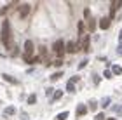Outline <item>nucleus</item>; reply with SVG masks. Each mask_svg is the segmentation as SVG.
<instances>
[{
	"label": "nucleus",
	"mask_w": 122,
	"mask_h": 120,
	"mask_svg": "<svg viewBox=\"0 0 122 120\" xmlns=\"http://www.w3.org/2000/svg\"><path fill=\"white\" fill-rule=\"evenodd\" d=\"M0 38H2L5 49H10V38H12V35H10V24H9L7 19L2 23V33H0Z\"/></svg>",
	"instance_id": "nucleus-1"
},
{
	"label": "nucleus",
	"mask_w": 122,
	"mask_h": 120,
	"mask_svg": "<svg viewBox=\"0 0 122 120\" xmlns=\"http://www.w3.org/2000/svg\"><path fill=\"white\" fill-rule=\"evenodd\" d=\"M23 58H25V61L30 63V64L38 61V58H33V42L31 40H26L25 42V54H23Z\"/></svg>",
	"instance_id": "nucleus-2"
},
{
	"label": "nucleus",
	"mask_w": 122,
	"mask_h": 120,
	"mask_svg": "<svg viewBox=\"0 0 122 120\" xmlns=\"http://www.w3.org/2000/svg\"><path fill=\"white\" fill-rule=\"evenodd\" d=\"M52 51L56 52L58 58H63V54H65V42L63 40H56L52 43Z\"/></svg>",
	"instance_id": "nucleus-3"
},
{
	"label": "nucleus",
	"mask_w": 122,
	"mask_h": 120,
	"mask_svg": "<svg viewBox=\"0 0 122 120\" xmlns=\"http://www.w3.org/2000/svg\"><path fill=\"white\" fill-rule=\"evenodd\" d=\"M65 52H68V54H77V52H79V45H77L75 42H66V43H65Z\"/></svg>",
	"instance_id": "nucleus-4"
},
{
	"label": "nucleus",
	"mask_w": 122,
	"mask_h": 120,
	"mask_svg": "<svg viewBox=\"0 0 122 120\" xmlns=\"http://www.w3.org/2000/svg\"><path fill=\"white\" fill-rule=\"evenodd\" d=\"M120 5H122L120 0H113V2H112V9H110V18H113V16L117 14V10H119ZM110 18H108V19H110Z\"/></svg>",
	"instance_id": "nucleus-5"
},
{
	"label": "nucleus",
	"mask_w": 122,
	"mask_h": 120,
	"mask_svg": "<svg viewBox=\"0 0 122 120\" xmlns=\"http://www.w3.org/2000/svg\"><path fill=\"white\" fill-rule=\"evenodd\" d=\"M28 14H30V5L28 4L21 5V7H19V16H21V18H26Z\"/></svg>",
	"instance_id": "nucleus-6"
},
{
	"label": "nucleus",
	"mask_w": 122,
	"mask_h": 120,
	"mask_svg": "<svg viewBox=\"0 0 122 120\" xmlns=\"http://www.w3.org/2000/svg\"><path fill=\"white\" fill-rule=\"evenodd\" d=\"M98 24H99V28H101V30H108L110 28V19L108 18H101Z\"/></svg>",
	"instance_id": "nucleus-7"
},
{
	"label": "nucleus",
	"mask_w": 122,
	"mask_h": 120,
	"mask_svg": "<svg viewBox=\"0 0 122 120\" xmlns=\"http://www.w3.org/2000/svg\"><path fill=\"white\" fill-rule=\"evenodd\" d=\"M89 43H91V38H89V37H84V38H82V51H84V52L89 51Z\"/></svg>",
	"instance_id": "nucleus-8"
},
{
	"label": "nucleus",
	"mask_w": 122,
	"mask_h": 120,
	"mask_svg": "<svg viewBox=\"0 0 122 120\" xmlns=\"http://www.w3.org/2000/svg\"><path fill=\"white\" fill-rule=\"evenodd\" d=\"M87 113V106L86 105H79V108H77V115L79 117H84Z\"/></svg>",
	"instance_id": "nucleus-9"
},
{
	"label": "nucleus",
	"mask_w": 122,
	"mask_h": 120,
	"mask_svg": "<svg viewBox=\"0 0 122 120\" xmlns=\"http://www.w3.org/2000/svg\"><path fill=\"white\" fill-rule=\"evenodd\" d=\"M87 21H89V24H87V28H89V31H94V30H96V21H94L92 19V16H91V18H87Z\"/></svg>",
	"instance_id": "nucleus-10"
},
{
	"label": "nucleus",
	"mask_w": 122,
	"mask_h": 120,
	"mask_svg": "<svg viewBox=\"0 0 122 120\" xmlns=\"http://www.w3.org/2000/svg\"><path fill=\"white\" fill-rule=\"evenodd\" d=\"M2 78H4L5 82H9V84H18V80H16L14 77H10V75H7V73H4V75H2Z\"/></svg>",
	"instance_id": "nucleus-11"
},
{
	"label": "nucleus",
	"mask_w": 122,
	"mask_h": 120,
	"mask_svg": "<svg viewBox=\"0 0 122 120\" xmlns=\"http://www.w3.org/2000/svg\"><path fill=\"white\" fill-rule=\"evenodd\" d=\"M120 73H122V68L119 64H113L112 66V75H120Z\"/></svg>",
	"instance_id": "nucleus-12"
},
{
	"label": "nucleus",
	"mask_w": 122,
	"mask_h": 120,
	"mask_svg": "<svg viewBox=\"0 0 122 120\" xmlns=\"http://www.w3.org/2000/svg\"><path fill=\"white\" fill-rule=\"evenodd\" d=\"M68 115H70L68 111H63V113H59L56 118H58V120H66V118H68Z\"/></svg>",
	"instance_id": "nucleus-13"
},
{
	"label": "nucleus",
	"mask_w": 122,
	"mask_h": 120,
	"mask_svg": "<svg viewBox=\"0 0 122 120\" xmlns=\"http://www.w3.org/2000/svg\"><path fill=\"white\" fill-rule=\"evenodd\" d=\"M86 31V23L84 21H79V33H84Z\"/></svg>",
	"instance_id": "nucleus-14"
},
{
	"label": "nucleus",
	"mask_w": 122,
	"mask_h": 120,
	"mask_svg": "<svg viewBox=\"0 0 122 120\" xmlns=\"http://www.w3.org/2000/svg\"><path fill=\"white\" fill-rule=\"evenodd\" d=\"M40 58H44V59H47V49L46 47H40Z\"/></svg>",
	"instance_id": "nucleus-15"
},
{
	"label": "nucleus",
	"mask_w": 122,
	"mask_h": 120,
	"mask_svg": "<svg viewBox=\"0 0 122 120\" xmlns=\"http://www.w3.org/2000/svg\"><path fill=\"white\" fill-rule=\"evenodd\" d=\"M61 97H63V92H61V91H56V92H54V101L61 99Z\"/></svg>",
	"instance_id": "nucleus-16"
},
{
	"label": "nucleus",
	"mask_w": 122,
	"mask_h": 120,
	"mask_svg": "<svg viewBox=\"0 0 122 120\" xmlns=\"http://www.w3.org/2000/svg\"><path fill=\"white\" fill-rule=\"evenodd\" d=\"M66 91H68V92H73V91H75V85L71 84V82H68V84H66Z\"/></svg>",
	"instance_id": "nucleus-17"
},
{
	"label": "nucleus",
	"mask_w": 122,
	"mask_h": 120,
	"mask_svg": "<svg viewBox=\"0 0 122 120\" xmlns=\"http://www.w3.org/2000/svg\"><path fill=\"white\" fill-rule=\"evenodd\" d=\"M5 113H7V115H14V113H16V108H14V106H9L7 110H5Z\"/></svg>",
	"instance_id": "nucleus-18"
},
{
	"label": "nucleus",
	"mask_w": 122,
	"mask_h": 120,
	"mask_svg": "<svg viewBox=\"0 0 122 120\" xmlns=\"http://www.w3.org/2000/svg\"><path fill=\"white\" fill-rule=\"evenodd\" d=\"M35 101H37V96H35V94L28 96V103H30V105H35Z\"/></svg>",
	"instance_id": "nucleus-19"
},
{
	"label": "nucleus",
	"mask_w": 122,
	"mask_h": 120,
	"mask_svg": "<svg viewBox=\"0 0 122 120\" xmlns=\"http://www.w3.org/2000/svg\"><path fill=\"white\" fill-rule=\"evenodd\" d=\"M63 77V72H58V73H54L52 77H51V80H58V78H61Z\"/></svg>",
	"instance_id": "nucleus-20"
},
{
	"label": "nucleus",
	"mask_w": 122,
	"mask_h": 120,
	"mask_svg": "<svg viewBox=\"0 0 122 120\" xmlns=\"http://www.w3.org/2000/svg\"><path fill=\"white\" fill-rule=\"evenodd\" d=\"M103 77H105V78H112L113 75H112V72H110V70H105V72H103Z\"/></svg>",
	"instance_id": "nucleus-21"
},
{
	"label": "nucleus",
	"mask_w": 122,
	"mask_h": 120,
	"mask_svg": "<svg viewBox=\"0 0 122 120\" xmlns=\"http://www.w3.org/2000/svg\"><path fill=\"white\" fill-rule=\"evenodd\" d=\"M108 105H110V99H108V97H105V99L101 101V108H107Z\"/></svg>",
	"instance_id": "nucleus-22"
},
{
	"label": "nucleus",
	"mask_w": 122,
	"mask_h": 120,
	"mask_svg": "<svg viewBox=\"0 0 122 120\" xmlns=\"http://www.w3.org/2000/svg\"><path fill=\"white\" fill-rule=\"evenodd\" d=\"M89 106H92L91 110H96V108H98V103H96V101L92 99V101H89Z\"/></svg>",
	"instance_id": "nucleus-23"
},
{
	"label": "nucleus",
	"mask_w": 122,
	"mask_h": 120,
	"mask_svg": "<svg viewBox=\"0 0 122 120\" xmlns=\"http://www.w3.org/2000/svg\"><path fill=\"white\" fill-rule=\"evenodd\" d=\"M84 16H86V19L91 18V9H84Z\"/></svg>",
	"instance_id": "nucleus-24"
},
{
	"label": "nucleus",
	"mask_w": 122,
	"mask_h": 120,
	"mask_svg": "<svg viewBox=\"0 0 122 120\" xmlns=\"http://www.w3.org/2000/svg\"><path fill=\"white\" fill-rule=\"evenodd\" d=\"M70 82H71V84H75V82H79V77H77V75H75V77H71V78H70Z\"/></svg>",
	"instance_id": "nucleus-25"
},
{
	"label": "nucleus",
	"mask_w": 122,
	"mask_h": 120,
	"mask_svg": "<svg viewBox=\"0 0 122 120\" xmlns=\"http://www.w3.org/2000/svg\"><path fill=\"white\" fill-rule=\"evenodd\" d=\"M103 118H105L103 113H98V115H96V120H103Z\"/></svg>",
	"instance_id": "nucleus-26"
},
{
	"label": "nucleus",
	"mask_w": 122,
	"mask_h": 120,
	"mask_svg": "<svg viewBox=\"0 0 122 120\" xmlns=\"http://www.w3.org/2000/svg\"><path fill=\"white\" fill-rule=\"evenodd\" d=\"M86 64H87V59H84V61H82V63L79 64V68H84V66H86Z\"/></svg>",
	"instance_id": "nucleus-27"
},
{
	"label": "nucleus",
	"mask_w": 122,
	"mask_h": 120,
	"mask_svg": "<svg viewBox=\"0 0 122 120\" xmlns=\"http://www.w3.org/2000/svg\"><path fill=\"white\" fill-rule=\"evenodd\" d=\"M117 54H122V45H119V49H117Z\"/></svg>",
	"instance_id": "nucleus-28"
},
{
	"label": "nucleus",
	"mask_w": 122,
	"mask_h": 120,
	"mask_svg": "<svg viewBox=\"0 0 122 120\" xmlns=\"http://www.w3.org/2000/svg\"><path fill=\"white\" fill-rule=\"evenodd\" d=\"M119 40H120V42H122V30H120V31H119Z\"/></svg>",
	"instance_id": "nucleus-29"
},
{
	"label": "nucleus",
	"mask_w": 122,
	"mask_h": 120,
	"mask_svg": "<svg viewBox=\"0 0 122 120\" xmlns=\"http://www.w3.org/2000/svg\"><path fill=\"white\" fill-rule=\"evenodd\" d=\"M107 120H115V118H107Z\"/></svg>",
	"instance_id": "nucleus-30"
}]
</instances>
